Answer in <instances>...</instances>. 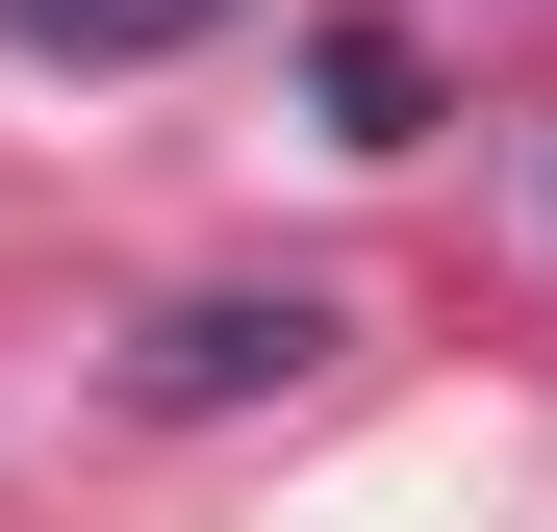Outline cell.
Segmentation results:
<instances>
[{"label":"cell","instance_id":"obj_3","mask_svg":"<svg viewBox=\"0 0 557 532\" xmlns=\"http://www.w3.org/2000/svg\"><path fill=\"white\" fill-rule=\"evenodd\" d=\"M305 76H330V127H355V152H406V127H431V51H406V26H330Z\"/></svg>","mask_w":557,"mask_h":532},{"label":"cell","instance_id":"obj_1","mask_svg":"<svg viewBox=\"0 0 557 532\" xmlns=\"http://www.w3.org/2000/svg\"><path fill=\"white\" fill-rule=\"evenodd\" d=\"M330 330H355L330 280H203V305H152V330H127V406H152V431H203V406H278Z\"/></svg>","mask_w":557,"mask_h":532},{"label":"cell","instance_id":"obj_2","mask_svg":"<svg viewBox=\"0 0 557 532\" xmlns=\"http://www.w3.org/2000/svg\"><path fill=\"white\" fill-rule=\"evenodd\" d=\"M203 26H228V0H0V51H51V76H152Z\"/></svg>","mask_w":557,"mask_h":532}]
</instances>
